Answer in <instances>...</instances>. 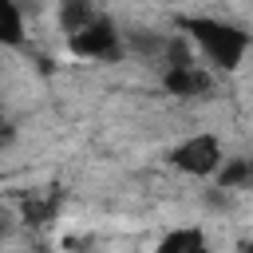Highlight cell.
<instances>
[{
    "label": "cell",
    "instance_id": "obj_11",
    "mask_svg": "<svg viewBox=\"0 0 253 253\" xmlns=\"http://www.w3.org/2000/svg\"><path fill=\"white\" fill-rule=\"evenodd\" d=\"M12 253H32V249H12Z\"/></svg>",
    "mask_w": 253,
    "mask_h": 253
},
{
    "label": "cell",
    "instance_id": "obj_3",
    "mask_svg": "<svg viewBox=\"0 0 253 253\" xmlns=\"http://www.w3.org/2000/svg\"><path fill=\"white\" fill-rule=\"evenodd\" d=\"M67 47H71L75 55H83V59H115V55L123 51V32H119L107 16H99L91 28H83L79 36H71Z\"/></svg>",
    "mask_w": 253,
    "mask_h": 253
},
{
    "label": "cell",
    "instance_id": "obj_7",
    "mask_svg": "<svg viewBox=\"0 0 253 253\" xmlns=\"http://www.w3.org/2000/svg\"><path fill=\"white\" fill-rule=\"evenodd\" d=\"M162 83H166V91H174V95H198V91H206V75H202L198 67H166Z\"/></svg>",
    "mask_w": 253,
    "mask_h": 253
},
{
    "label": "cell",
    "instance_id": "obj_9",
    "mask_svg": "<svg viewBox=\"0 0 253 253\" xmlns=\"http://www.w3.org/2000/svg\"><path fill=\"white\" fill-rule=\"evenodd\" d=\"M8 233H12V217H8V213H4V210H0V241H4V237H8Z\"/></svg>",
    "mask_w": 253,
    "mask_h": 253
},
{
    "label": "cell",
    "instance_id": "obj_5",
    "mask_svg": "<svg viewBox=\"0 0 253 253\" xmlns=\"http://www.w3.org/2000/svg\"><path fill=\"white\" fill-rule=\"evenodd\" d=\"M154 253H210V245H206L202 229L182 225V229H170V233L158 241V249H154Z\"/></svg>",
    "mask_w": 253,
    "mask_h": 253
},
{
    "label": "cell",
    "instance_id": "obj_8",
    "mask_svg": "<svg viewBox=\"0 0 253 253\" xmlns=\"http://www.w3.org/2000/svg\"><path fill=\"white\" fill-rule=\"evenodd\" d=\"M217 182H221V190H237V186L253 182V162H249V158L221 162V170H217Z\"/></svg>",
    "mask_w": 253,
    "mask_h": 253
},
{
    "label": "cell",
    "instance_id": "obj_4",
    "mask_svg": "<svg viewBox=\"0 0 253 253\" xmlns=\"http://www.w3.org/2000/svg\"><path fill=\"white\" fill-rule=\"evenodd\" d=\"M28 40L24 28V8L12 0H0V47H20Z\"/></svg>",
    "mask_w": 253,
    "mask_h": 253
},
{
    "label": "cell",
    "instance_id": "obj_2",
    "mask_svg": "<svg viewBox=\"0 0 253 253\" xmlns=\"http://www.w3.org/2000/svg\"><path fill=\"white\" fill-rule=\"evenodd\" d=\"M170 162L182 170V174H194V178H210L221 170L225 154H221V142L213 134H190L186 142H178L170 150Z\"/></svg>",
    "mask_w": 253,
    "mask_h": 253
},
{
    "label": "cell",
    "instance_id": "obj_10",
    "mask_svg": "<svg viewBox=\"0 0 253 253\" xmlns=\"http://www.w3.org/2000/svg\"><path fill=\"white\" fill-rule=\"evenodd\" d=\"M4 126H8V123H4V115H0V134H4Z\"/></svg>",
    "mask_w": 253,
    "mask_h": 253
},
{
    "label": "cell",
    "instance_id": "obj_1",
    "mask_svg": "<svg viewBox=\"0 0 253 253\" xmlns=\"http://www.w3.org/2000/svg\"><path fill=\"white\" fill-rule=\"evenodd\" d=\"M186 40H194L202 47V55L221 67V71H237L245 51H249V36L233 24H221V20H210V16H194L186 20Z\"/></svg>",
    "mask_w": 253,
    "mask_h": 253
},
{
    "label": "cell",
    "instance_id": "obj_6",
    "mask_svg": "<svg viewBox=\"0 0 253 253\" xmlns=\"http://www.w3.org/2000/svg\"><path fill=\"white\" fill-rule=\"evenodd\" d=\"M95 20H99V12H95L91 4H83V0H67V4L59 8V28L67 32V40L79 36L83 28H91Z\"/></svg>",
    "mask_w": 253,
    "mask_h": 253
}]
</instances>
